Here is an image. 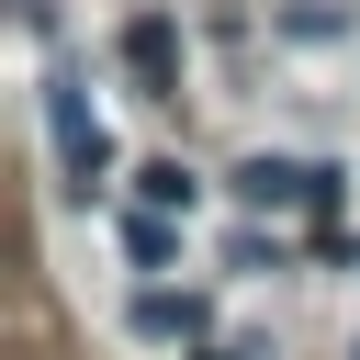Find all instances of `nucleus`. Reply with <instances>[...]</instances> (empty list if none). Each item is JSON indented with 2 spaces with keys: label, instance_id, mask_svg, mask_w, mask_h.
I'll list each match as a JSON object with an SVG mask.
<instances>
[{
  "label": "nucleus",
  "instance_id": "4",
  "mask_svg": "<svg viewBox=\"0 0 360 360\" xmlns=\"http://www.w3.org/2000/svg\"><path fill=\"white\" fill-rule=\"evenodd\" d=\"M124 259H135V270H169V259H180V225H169V214L146 202V214L124 225Z\"/></svg>",
  "mask_w": 360,
  "mask_h": 360
},
{
  "label": "nucleus",
  "instance_id": "2",
  "mask_svg": "<svg viewBox=\"0 0 360 360\" xmlns=\"http://www.w3.org/2000/svg\"><path fill=\"white\" fill-rule=\"evenodd\" d=\"M236 191H248L259 214H326V202H338V169H315V158H248Z\"/></svg>",
  "mask_w": 360,
  "mask_h": 360
},
{
  "label": "nucleus",
  "instance_id": "8",
  "mask_svg": "<svg viewBox=\"0 0 360 360\" xmlns=\"http://www.w3.org/2000/svg\"><path fill=\"white\" fill-rule=\"evenodd\" d=\"M349 360H360V349H349Z\"/></svg>",
  "mask_w": 360,
  "mask_h": 360
},
{
  "label": "nucleus",
  "instance_id": "1",
  "mask_svg": "<svg viewBox=\"0 0 360 360\" xmlns=\"http://www.w3.org/2000/svg\"><path fill=\"white\" fill-rule=\"evenodd\" d=\"M45 135H56V180L90 202V180L112 169V135H101V112L79 101V79H45Z\"/></svg>",
  "mask_w": 360,
  "mask_h": 360
},
{
  "label": "nucleus",
  "instance_id": "7",
  "mask_svg": "<svg viewBox=\"0 0 360 360\" xmlns=\"http://www.w3.org/2000/svg\"><path fill=\"white\" fill-rule=\"evenodd\" d=\"M202 360H225V349H202Z\"/></svg>",
  "mask_w": 360,
  "mask_h": 360
},
{
  "label": "nucleus",
  "instance_id": "6",
  "mask_svg": "<svg viewBox=\"0 0 360 360\" xmlns=\"http://www.w3.org/2000/svg\"><path fill=\"white\" fill-rule=\"evenodd\" d=\"M135 191H146V202H158V214H191V191H202V180H191V169H180V158H158V169H146V180H135Z\"/></svg>",
  "mask_w": 360,
  "mask_h": 360
},
{
  "label": "nucleus",
  "instance_id": "5",
  "mask_svg": "<svg viewBox=\"0 0 360 360\" xmlns=\"http://www.w3.org/2000/svg\"><path fill=\"white\" fill-rule=\"evenodd\" d=\"M135 326H146V338H202V304H191V292H146Z\"/></svg>",
  "mask_w": 360,
  "mask_h": 360
},
{
  "label": "nucleus",
  "instance_id": "3",
  "mask_svg": "<svg viewBox=\"0 0 360 360\" xmlns=\"http://www.w3.org/2000/svg\"><path fill=\"white\" fill-rule=\"evenodd\" d=\"M124 68H135L146 101H180V22H169V11H135V22H124Z\"/></svg>",
  "mask_w": 360,
  "mask_h": 360
}]
</instances>
